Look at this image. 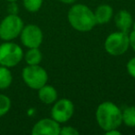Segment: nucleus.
Here are the masks:
<instances>
[{"instance_id":"obj_13","label":"nucleus","mask_w":135,"mask_h":135,"mask_svg":"<svg viewBox=\"0 0 135 135\" xmlns=\"http://www.w3.org/2000/svg\"><path fill=\"white\" fill-rule=\"evenodd\" d=\"M23 57L25 58L27 65H39L42 61L43 56L39 47H35V48H29Z\"/></svg>"},{"instance_id":"obj_22","label":"nucleus","mask_w":135,"mask_h":135,"mask_svg":"<svg viewBox=\"0 0 135 135\" xmlns=\"http://www.w3.org/2000/svg\"><path fill=\"white\" fill-rule=\"evenodd\" d=\"M105 135H120L121 132H120L118 129H109V131H105Z\"/></svg>"},{"instance_id":"obj_17","label":"nucleus","mask_w":135,"mask_h":135,"mask_svg":"<svg viewBox=\"0 0 135 135\" xmlns=\"http://www.w3.org/2000/svg\"><path fill=\"white\" fill-rule=\"evenodd\" d=\"M11 107V100L8 95L0 94V118L8 113Z\"/></svg>"},{"instance_id":"obj_9","label":"nucleus","mask_w":135,"mask_h":135,"mask_svg":"<svg viewBox=\"0 0 135 135\" xmlns=\"http://www.w3.org/2000/svg\"><path fill=\"white\" fill-rule=\"evenodd\" d=\"M60 123L51 118H42L32 127V135H59Z\"/></svg>"},{"instance_id":"obj_20","label":"nucleus","mask_w":135,"mask_h":135,"mask_svg":"<svg viewBox=\"0 0 135 135\" xmlns=\"http://www.w3.org/2000/svg\"><path fill=\"white\" fill-rule=\"evenodd\" d=\"M129 46L133 49V51L135 52V29H133L132 32H131L129 35Z\"/></svg>"},{"instance_id":"obj_26","label":"nucleus","mask_w":135,"mask_h":135,"mask_svg":"<svg viewBox=\"0 0 135 135\" xmlns=\"http://www.w3.org/2000/svg\"><path fill=\"white\" fill-rule=\"evenodd\" d=\"M0 67H1V64H0Z\"/></svg>"},{"instance_id":"obj_25","label":"nucleus","mask_w":135,"mask_h":135,"mask_svg":"<svg viewBox=\"0 0 135 135\" xmlns=\"http://www.w3.org/2000/svg\"><path fill=\"white\" fill-rule=\"evenodd\" d=\"M132 27H133V29H135V22H133V24H132Z\"/></svg>"},{"instance_id":"obj_19","label":"nucleus","mask_w":135,"mask_h":135,"mask_svg":"<svg viewBox=\"0 0 135 135\" xmlns=\"http://www.w3.org/2000/svg\"><path fill=\"white\" fill-rule=\"evenodd\" d=\"M127 70L129 75L135 79V56L131 58L127 63Z\"/></svg>"},{"instance_id":"obj_15","label":"nucleus","mask_w":135,"mask_h":135,"mask_svg":"<svg viewBox=\"0 0 135 135\" xmlns=\"http://www.w3.org/2000/svg\"><path fill=\"white\" fill-rule=\"evenodd\" d=\"M122 122L128 127H135V107H128L122 111Z\"/></svg>"},{"instance_id":"obj_8","label":"nucleus","mask_w":135,"mask_h":135,"mask_svg":"<svg viewBox=\"0 0 135 135\" xmlns=\"http://www.w3.org/2000/svg\"><path fill=\"white\" fill-rule=\"evenodd\" d=\"M21 42L27 48L39 47L43 43L44 34L41 28L35 24H28L23 27L21 34Z\"/></svg>"},{"instance_id":"obj_11","label":"nucleus","mask_w":135,"mask_h":135,"mask_svg":"<svg viewBox=\"0 0 135 135\" xmlns=\"http://www.w3.org/2000/svg\"><path fill=\"white\" fill-rule=\"evenodd\" d=\"M94 13L96 24L103 25L111 21L113 15H114V10H113V8L111 6L107 4H103L97 7Z\"/></svg>"},{"instance_id":"obj_16","label":"nucleus","mask_w":135,"mask_h":135,"mask_svg":"<svg viewBox=\"0 0 135 135\" xmlns=\"http://www.w3.org/2000/svg\"><path fill=\"white\" fill-rule=\"evenodd\" d=\"M25 9L32 13L39 11L43 6V0H22Z\"/></svg>"},{"instance_id":"obj_18","label":"nucleus","mask_w":135,"mask_h":135,"mask_svg":"<svg viewBox=\"0 0 135 135\" xmlns=\"http://www.w3.org/2000/svg\"><path fill=\"white\" fill-rule=\"evenodd\" d=\"M61 135H79L80 132L77 129L71 127V126H66L62 127L60 129V133Z\"/></svg>"},{"instance_id":"obj_14","label":"nucleus","mask_w":135,"mask_h":135,"mask_svg":"<svg viewBox=\"0 0 135 135\" xmlns=\"http://www.w3.org/2000/svg\"><path fill=\"white\" fill-rule=\"evenodd\" d=\"M12 81H13V76L9 68L1 66L0 67V90L8 89L11 85Z\"/></svg>"},{"instance_id":"obj_7","label":"nucleus","mask_w":135,"mask_h":135,"mask_svg":"<svg viewBox=\"0 0 135 135\" xmlns=\"http://www.w3.org/2000/svg\"><path fill=\"white\" fill-rule=\"evenodd\" d=\"M74 105L70 99L62 98L56 100L51 108V118L58 123H65L73 116Z\"/></svg>"},{"instance_id":"obj_23","label":"nucleus","mask_w":135,"mask_h":135,"mask_svg":"<svg viewBox=\"0 0 135 135\" xmlns=\"http://www.w3.org/2000/svg\"><path fill=\"white\" fill-rule=\"evenodd\" d=\"M60 2L63 3V4H66V5H71V4H74V3L77 1V0H59Z\"/></svg>"},{"instance_id":"obj_4","label":"nucleus","mask_w":135,"mask_h":135,"mask_svg":"<svg viewBox=\"0 0 135 135\" xmlns=\"http://www.w3.org/2000/svg\"><path fill=\"white\" fill-rule=\"evenodd\" d=\"M24 54L19 45L11 41H4L0 45V64L7 68H13L22 60Z\"/></svg>"},{"instance_id":"obj_1","label":"nucleus","mask_w":135,"mask_h":135,"mask_svg":"<svg viewBox=\"0 0 135 135\" xmlns=\"http://www.w3.org/2000/svg\"><path fill=\"white\" fill-rule=\"evenodd\" d=\"M68 21L72 28L81 32H90L97 25L94 11L83 4H75L70 8Z\"/></svg>"},{"instance_id":"obj_10","label":"nucleus","mask_w":135,"mask_h":135,"mask_svg":"<svg viewBox=\"0 0 135 135\" xmlns=\"http://www.w3.org/2000/svg\"><path fill=\"white\" fill-rule=\"evenodd\" d=\"M114 21L118 31L124 32H129L133 24L132 16L126 9H120L119 11L117 12L114 17Z\"/></svg>"},{"instance_id":"obj_5","label":"nucleus","mask_w":135,"mask_h":135,"mask_svg":"<svg viewBox=\"0 0 135 135\" xmlns=\"http://www.w3.org/2000/svg\"><path fill=\"white\" fill-rule=\"evenodd\" d=\"M105 50L110 56H118L125 54L129 47V38L128 32L121 31L110 33L105 41Z\"/></svg>"},{"instance_id":"obj_3","label":"nucleus","mask_w":135,"mask_h":135,"mask_svg":"<svg viewBox=\"0 0 135 135\" xmlns=\"http://www.w3.org/2000/svg\"><path fill=\"white\" fill-rule=\"evenodd\" d=\"M22 80L25 84L31 89L38 90L47 83V71L40 65H27L21 72Z\"/></svg>"},{"instance_id":"obj_24","label":"nucleus","mask_w":135,"mask_h":135,"mask_svg":"<svg viewBox=\"0 0 135 135\" xmlns=\"http://www.w3.org/2000/svg\"><path fill=\"white\" fill-rule=\"evenodd\" d=\"M7 1H8V2H16L18 0H7Z\"/></svg>"},{"instance_id":"obj_12","label":"nucleus","mask_w":135,"mask_h":135,"mask_svg":"<svg viewBox=\"0 0 135 135\" xmlns=\"http://www.w3.org/2000/svg\"><path fill=\"white\" fill-rule=\"evenodd\" d=\"M38 97L42 103L51 105L57 100V92L55 87L45 84L40 89H38Z\"/></svg>"},{"instance_id":"obj_21","label":"nucleus","mask_w":135,"mask_h":135,"mask_svg":"<svg viewBox=\"0 0 135 135\" xmlns=\"http://www.w3.org/2000/svg\"><path fill=\"white\" fill-rule=\"evenodd\" d=\"M9 6H8V11L9 14H17L18 13V6L16 2H9Z\"/></svg>"},{"instance_id":"obj_2","label":"nucleus","mask_w":135,"mask_h":135,"mask_svg":"<svg viewBox=\"0 0 135 135\" xmlns=\"http://www.w3.org/2000/svg\"><path fill=\"white\" fill-rule=\"evenodd\" d=\"M95 118L97 124L104 131L118 129L122 123V111L113 102L105 101L97 107Z\"/></svg>"},{"instance_id":"obj_6","label":"nucleus","mask_w":135,"mask_h":135,"mask_svg":"<svg viewBox=\"0 0 135 135\" xmlns=\"http://www.w3.org/2000/svg\"><path fill=\"white\" fill-rule=\"evenodd\" d=\"M23 27V21L18 14H8L0 22V39L12 41L20 36Z\"/></svg>"}]
</instances>
